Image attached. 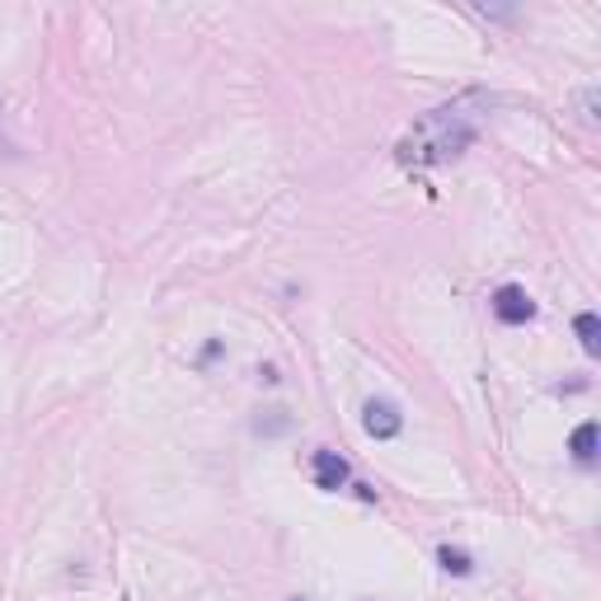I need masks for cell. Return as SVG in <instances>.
I'll return each mask as SVG.
<instances>
[{
	"instance_id": "obj_1",
	"label": "cell",
	"mask_w": 601,
	"mask_h": 601,
	"mask_svg": "<svg viewBox=\"0 0 601 601\" xmlns=\"http://www.w3.org/2000/svg\"><path fill=\"white\" fill-rule=\"evenodd\" d=\"M474 118L461 109V103H447V109H433L423 113L409 132L400 136L395 146V161L400 165H418V170H433V165H447L456 155H466L474 146Z\"/></svg>"
},
{
	"instance_id": "obj_2",
	"label": "cell",
	"mask_w": 601,
	"mask_h": 601,
	"mask_svg": "<svg viewBox=\"0 0 601 601\" xmlns=\"http://www.w3.org/2000/svg\"><path fill=\"white\" fill-rule=\"evenodd\" d=\"M489 310H493V320H499V325H532L536 320V300L526 296L522 287H512V282L489 296Z\"/></svg>"
},
{
	"instance_id": "obj_3",
	"label": "cell",
	"mask_w": 601,
	"mask_h": 601,
	"mask_svg": "<svg viewBox=\"0 0 601 601\" xmlns=\"http://www.w3.org/2000/svg\"><path fill=\"white\" fill-rule=\"evenodd\" d=\"M362 428H367V437L391 441V437H400V428H404V414L395 409L391 400H367V409H362Z\"/></svg>"
},
{
	"instance_id": "obj_4",
	"label": "cell",
	"mask_w": 601,
	"mask_h": 601,
	"mask_svg": "<svg viewBox=\"0 0 601 601\" xmlns=\"http://www.w3.org/2000/svg\"><path fill=\"white\" fill-rule=\"evenodd\" d=\"M310 474H315V489H325V493H339L348 484V461L339 451H315L310 456Z\"/></svg>"
},
{
	"instance_id": "obj_5",
	"label": "cell",
	"mask_w": 601,
	"mask_h": 601,
	"mask_svg": "<svg viewBox=\"0 0 601 601\" xmlns=\"http://www.w3.org/2000/svg\"><path fill=\"white\" fill-rule=\"evenodd\" d=\"M569 451H573V461H578L582 470H592V466H597V423H592V418H588V423H578V428H573Z\"/></svg>"
},
{
	"instance_id": "obj_6",
	"label": "cell",
	"mask_w": 601,
	"mask_h": 601,
	"mask_svg": "<svg viewBox=\"0 0 601 601\" xmlns=\"http://www.w3.org/2000/svg\"><path fill=\"white\" fill-rule=\"evenodd\" d=\"M573 329H578V343H582V352H588V358H597L601 352V320L592 310H582L578 320H573Z\"/></svg>"
},
{
	"instance_id": "obj_7",
	"label": "cell",
	"mask_w": 601,
	"mask_h": 601,
	"mask_svg": "<svg viewBox=\"0 0 601 601\" xmlns=\"http://www.w3.org/2000/svg\"><path fill=\"white\" fill-rule=\"evenodd\" d=\"M437 564H441L447 573H456V578H470V573H474V559H470L466 550H456V545H441V550H437Z\"/></svg>"
},
{
	"instance_id": "obj_8",
	"label": "cell",
	"mask_w": 601,
	"mask_h": 601,
	"mask_svg": "<svg viewBox=\"0 0 601 601\" xmlns=\"http://www.w3.org/2000/svg\"><path fill=\"white\" fill-rule=\"evenodd\" d=\"M273 418H259V433H287V418H282V409H269Z\"/></svg>"
},
{
	"instance_id": "obj_9",
	"label": "cell",
	"mask_w": 601,
	"mask_h": 601,
	"mask_svg": "<svg viewBox=\"0 0 601 601\" xmlns=\"http://www.w3.org/2000/svg\"><path fill=\"white\" fill-rule=\"evenodd\" d=\"M582 113H588V122H597V90L582 95Z\"/></svg>"
},
{
	"instance_id": "obj_10",
	"label": "cell",
	"mask_w": 601,
	"mask_h": 601,
	"mask_svg": "<svg viewBox=\"0 0 601 601\" xmlns=\"http://www.w3.org/2000/svg\"><path fill=\"white\" fill-rule=\"evenodd\" d=\"M292 601H306V597H292Z\"/></svg>"
}]
</instances>
